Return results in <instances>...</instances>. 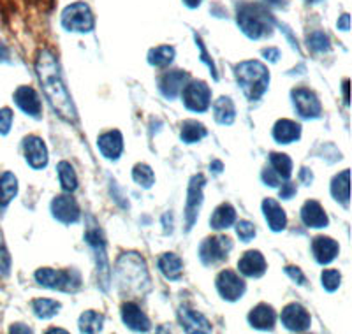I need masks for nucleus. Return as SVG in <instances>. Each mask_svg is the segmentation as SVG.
Instances as JSON below:
<instances>
[{"label":"nucleus","instance_id":"f257e3e1","mask_svg":"<svg viewBox=\"0 0 352 334\" xmlns=\"http://www.w3.org/2000/svg\"><path fill=\"white\" fill-rule=\"evenodd\" d=\"M36 71L37 76H39L40 85L46 93V99L49 101L51 108L55 109V113L62 118L67 123H76L78 115L76 109H74L73 101H71V95L65 88V83L62 80L60 67H58V62L55 58L51 51L48 49H43L39 53L36 62Z\"/></svg>","mask_w":352,"mask_h":334},{"label":"nucleus","instance_id":"f03ea898","mask_svg":"<svg viewBox=\"0 0 352 334\" xmlns=\"http://www.w3.org/2000/svg\"><path fill=\"white\" fill-rule=\"evenodd\" d=\"M115 276L118 287L129 294H145L150 289V276L146 271V264L141 255L136 252L124 254L118 259Z\"/></svg>","mask_w":352,"mask_h":334},{"label":"nucleus","instance_id":"7ed1b4c3","mask_svg":"<svg viewBox=\"0 0 352 334\" xmlns=\"http://www.w3.org/2000/svg\"><path fill=\"white\" fill-rule=\"evenodd\" d=\"M239 29L248 39H263L272 36L273 32V16L270 14L263 4H242L238 8Z\"/></svg>","mask_w":352,"mask_h":334},{"label":"nucleus","instance_id":"20e7f679","mask_svg":"<svg viewBox=\"0 0 352 334\" xmlns=\"http://www.w3.org/2000/svg\"><path fill=\"white\" fill-rule=\"evenodd\" d=\"M236 80L248 101H259L270 85V73L261 62L247 60L236 65Z\"/></svg>","mask_w":352,"mask_h":334},{"label":"nucleus","instance_id":"39448f33","mask_svg":"<svg viewBox=\"0 0 352 334\" xmlns=\"http://www.w3.org/2000/svg\"><path fill=\"white\" fill-rule=\"evenodd\" d=\"M36 280L39 285L51 290H62V292H74L80 289V274L73 270L58 271L51 267H40L36 273Z\"/></svg>","mask_w":352,"mask_h":334},{"label":"nucleus","instance_id":"423d86ee","mask_svg":"<svg viewBox=\"0 0 352 334\" xmlns=\"http://www.w3.org/2000/svg\"><path fill=\"white\" fill-rule=\"evenodd\" d=\"M62 27L69 32H92L93 27H95V20H93V12L90 5L85 2H74V4L67 5L62 12Z\"/></svg>","mask_w":352,"mask_h":334},{"label":"nucleus","instance_id":"0eeeda50","mask_svg":"<svg viewBox=\"0 0 352 334\" xmlns=\"http://www.w3.org/2000/svg\"><path fill=\"white\" fill-rule=\"evenodd\" d=\"M182 99L189 111L204 113L211 104V90L204 81H191L183 86Z\"/></svg>","mask_w":352,"mask_h":334},{"label":"nucleus","instance_id":"6e6552de","mask_svg":"<svg viewBox=\"0 0 352 334\" xmlns=\"http://www.w3.org/2000/svg\"><path fill=\"white\" fill-rule=\"evenodd\" d=\"M233 250V241L226 236H213L202 241L199 248V257H201L204 266H213L217 262L226 261L229 252Z\"/></svg>","mask_w":352,"mask_h":334},{"label":"nucleus","instance_id":"1a4fd4ad","mask_svg":"<svg viewBox=\"0 0 352 334\" xmlns=\"http://www.w3.org/2000/svg\"><path fill=\"white\" fill-rule=\"evenodd\" d=\"M85 239L95 252V259H97V271L101 274V285L102 289H108L110 283V267H108V257H106V248H104V239L99 230L97 226H92L86 229Z\"/></svg>","mask_w":352,"mask_h":334},{"label":"nucleus","instance_id":"9d476101","mask_svg":"<svg viewBox=\"0 0 352 334\" xmlns=\"http://www.w3.org/2000/svg\"><path fill=\"white\" fill-rule=\"evenodd\" d=\"M207 180L202 174H196L191 180L189 185V192H187V206H185V220H187V230H191L192 226L198 220V211L201 208L202 202V187H204Z\"/></svg>","mask_w":352,"mask_h":334},{"label":"nucleus","instance_id":"9b49d317","mask_svg":"<svg viewBox=\"0 0 352 334\" xmlns=\"http://www.w3.org/2000/svg\"><path fill=\"white\" fill-rule=\"evenodd\" d=\"M217 290L226 301H238L245 294V282L231 270H226L217 276Z\"/></svg>","mask_w":352,"mask_h":334},{"label":"nucleus","instance_id":"f8f14e48","mask_svg":"<svg viewBox=\"0 0 352 334\" xmlns=\"http://www.w3.org/2000/svg\"><path fill=\"white\" fill-rule=\"evenodd\" d=\"M280 318H282L283 326L288 327L289 331H292V333H303V331L310 329V324H312L310 313L298 302L285 306Z\"/></svg>","mask_w":352,"mask_h":334},{"label":"nucleus","instance_id":"ddd939ff","mask_svg":"<svg viewBox=\"0 0 352 334\" xmlns=\"http://www.w3.org/2000/svg\"><path fill=\"white\" fill-rule=\"evenodd\" d=\"M292 101H294L296 111L303 118H319L320 117V102L314 92L308 88L292 90Z\"/></svg>","mask_w":352,"mask_h":334},{"label":"nucleus","instance_id":"4468645a","mask_svg":"<svg viewBox=\"0 0 352 334\" xmlns=\"http://www.w3.org/2000/svg\"><path fill=\"white\" fill-rule=\"evenodd\" d=\"M51 213L62 224H76L81 217L80 206L71 195H58L53 199Z\"/></svg>","mask_w":352,"mask_h":334},{"label":"nucleus","instance_id":"2eb2a0df","mask_svg":"<svg viewBox=\"0 0 352 334\" xmlns=\"http://www.w3.org/2000/svg\"><path fill=\"white\" fill-rule=\"evenodd\" d=\"M25 158L34 169H43L48 164V150H46L45 141L37 136H29L23 141Z\"/></svg>","mask_w":352,"mask_h":334},{"label":"nucleus","instance_id":"dca6fc26","mask_svg":"<svg viewBox=\"0 0 352 334\" xmlns=\"http://www.w3.org/2000/svg\"><path fill=\"white\" fill-rule=\"evenodd\" d=\"M121 320L129 329L136 331V333L150 331V320L136 302H124V306H121Z\"/></svg>","mask_w":352,"mask_h":334},{"label":"nucleus","instance_id":"f3484780","mask_svg":"<svg viewBox=\"0 0 352 334\" xmlns=\"http://www.w3.org/2000/svg\"><path fill=\"white\" fill-rule=\"evenodd\" d=\"M187 80H189V74L185 71H171L161 77L159 88L166 99H174L182 93L183 86L187 85Z\"/></svg>","mask_w":352,"mask_h":334},{"label":"nucleus","instance_id":"a211bd4d","mask_svg":"<svg viewBox=\"0 0 352 334\" xmlns=\"http://www.w3.org/2000/svg\"><path fill=\"white\" fill-rule=\"evenodd\" d=\"M178 318L180 324H182V327L187 333H211V326L207 318H204V315H201L196 310H191L187 306L180 308Z\"/></svg>","mask_w":352,"mask_h":334},{"label":"nucleus","instance_id":"6ab92c4d","mask_svg":"<svg viewBox=\"0 0 352 334\" xmlns=\"http://www.w3.org/2000/svg\"><path fill=\"white\" fill-rule=\"evenodd\" d=\"M239 273L248 278H259L266 273V261L257 250H250L238 262Z\"/></svg>","mask_w":352,"mask_h":334},{"label":"nucleus","instance_id":"aec40b11","mask_svg":"<svg viewBox=\"0 0 352 334\" xmlns=\"http://www.w3.org/2000/svg\"><path fill=\"white\" fill-rule=\"evenodd\" d=\"M14 102H16L18 108H20L23 113L29 115V117L37 118L40 115L39 95H37V92L32 86H20V88L14 92Z\"/></svg>","mask_w":352,"mask_h":334},{"label":"nucleus","instance_id":"412c9836","mask_svg":"<svg viewBox=\"0 0 352 334\" xmlns=\"http://www.w3.org/2000/svg\"><path fill=\"white\" fill-rule=\"evenodd\" d=\"M301 220L310 229H324L328 227L329 218L326 211L322 210V206L317 201H307L301 208Z\"/></svg>","mask_w":352,"mask_h":334},{"label":"nucleus","instance_id":"4be33fe9","mask_svg":"<svg viewBox=\"0 0 352 334\" xmlns=\"http://www.w3.org/2000/svg\"><path fill=\"white\" fill-rule=\"evenodd\" d=\"M312 252H314V257L319 264H329L336 259L338 252H340V246L335 239L331 238H326V236H319V238L314 239L312 243Z\"/></svg>","mask_w":352,"mask_h":334},{"label":"nucleus","instance_id":"5701e85b","mask_svg":"<svg viewBox=\"0 0 352 334\" xmlns=\"http://www.w3.org/2000/svg\"><path fill=\"white\" fill-rule=\"evenodd\" d=\"M97 146L106 158L117 160L121 155V152H124V137H121V134L118 130H110V132L102 134L99 137Z\"/></svg>","mask_w":352,"mask_h":334},{"label":"nucleus","instance_id":"b1692460","mask_svg":"<svg viewBox=\"0 0 352 334\" xmlns=\"http://www.w3.org/2000/svg\"><path fill=\"white\" fill-rule=\"evenodd\" d=\"M263 213L266 217L268 226L273 232H280L288 226V217L285 211L282 210V206L275 201V199H264L263 201Z\"/></svg>","mask_w":352,"mask_h":334},{"label":"nucleus","instance_id":"393cba45","mask_svg":"<svg viewBox=\"0 0 352 334\" xmlns=\"http://www.w3.org/2000/svg\"><path fill=\"white\" fill-rule=\"evenodd\" d=\"M248 322H250L252 327L261 331H270L275 327L277 322V313L272 306L268 305H257L254 310L248 315Z\"/></svg>","mask_w":352,"mask_h":334},{"label":"nucleus","instance_id":"a878e982","mask_svg":"<svg viewBox=\"0 0 352 334\" xmlns=\"http://www.w3.org/2000/svg\"><path fill=\"white\" fill-rule=\"evenodd\" d=\"M273 137L280 145H289L292 141H298L301 137L300 123L292 120H279L273 127Z\"/></svg>","mask_w":352,"mask_h":334},{"label":"nucleus","instance_id":"bb28decb","mask_svg":"<svg viewBox=\"0 0 352 334\" xmlns=\"http://www.w3.org/2000/svg\"><path fill=\"white\" fill-rule=\"evenodd\" d=\"M236 222V211L231 204H220L217 210L213 211L210 218V226L211 229L215 230H222V229H229Z\"/></svg>","mask_w":352,"mask_h":334},{"label":"nucleus","instance_id":"cd10ccee","mask_svg":"<svg viewBox=\"0 0 352 334\" xmlns=\"http://www.w3.org/2000/svg\"><path fill=\"white\" fill-rule=\"evenodd\" d=\"M159 270L167 280H178L183 273V262L176 254H164L161 255L157 262Z\"/></svg>","mask_w":352,"mask_h":334},{"label":"nucleus","instance_id":"c85d7f7f","mask_svg":"<svg viewBox=\"0 0 352 334\" xmlns=\"http://www.w3.org/2000/svg\"><path fill=\"white\" fill-rule=\"evenodd\" d=\"M349 178H351V173H349V169H345L338 176L333 178L331 182L333 198L338 202H342L344 206H349V199H351V183H349Z\"/></svg>","mask_w":352,"mask_h":334},{"label":"nucleus","instance_id":"c756f323","mask_svg":"<svg viewBox=\"0 0 352 334\" xmlns=\"http://www.w3.org/2000/svg\"><path fill=\"white\" fill-rule=\"evenodd\" d=\"M215 120L220 125H231L236 118V109L229 97H220L213 102Z\"/></svg>","mask_w":352,"mask_h":334},{"label":"nucleus","instance_id":"7c9ffc66","mask_svg":"<svg viewBox=\"0 0 352 334\" xmlns=\"http://www.w3.org/2000/svg\"><path fill=\"white\" fill-rule=\"evenodd\" d=\"M18 193V180L12 173H4L0 176V208L8 206Z\"/></svg>","mask_w":352,"mask_h":334},{"label":"nucleus","instance_id":"2f4dec72","mask_svg":"<svg viewBox=\"0 0 352 334\" xmlns=\"http://www.w3.org/2000/svg\"><path fill=\"white\" fill-rule=\"evenodd\" d=\"M207 134H208V130L204 125L199 123V121H196V120H187V121H183L182 132H180V136H182L183 141L191 145V143L201 141L202 137H207Z\"/></svg>","mask_w":352,"mask_h":334},{"label":"nucleus","instance_id":"473e14b6","mask_svg":"<svg viewBox=\"0 0 352 334\" xmlns=\"http://www.w3.org/2000/svg\"><path fill=\"white\" fill-rule=\"evenodd\" d=\"M272 169L280 176V180H289L292 174V160L285 153H272L270 155Z\"/></svg>","mask_w":352,"mask_h":334},{"label":"nucleus","instance_id":"72a5a7b5","mask_svg":"<svg viewBox=\"0 0 352 334\" xmlns=\"http://www.w3.org/2000/svg\"><path fill=\"white\" fill-rule=\"evenodd\" d=\"M174 58L173 46H157L148 53V62L155 67H167Z\"/></svg>","mask_w":352,"mask_h":334},{"label":"nucleus","instance_id":"f704fd0d","mask_svg":"<svg viewBox=\"0 0 352 334\" xmlns=\"http://www.w3.org/2000/svg\"><path fill=\"white\" fill-rule=\"evenodd\" d=\"M58 178H60V185L65 192H74L78 189V176L74 173V167L69 162H60L57 167Z\"/></svg>","mask_w":352,"mask_h":334},{"label":"nucleus","instance_id":"c9c22d12","mask_svg":"<svg viewBox=\"0 0 352 334\" xmlns=\"http://www.w3.org/2000/svg\"><path fill=\"white\" fill-rule=\"evenodd\" d=\"M104 324V317L97 311L89 310L80 317V331L81 333H99Z\"/></svg>","mask_w":352,"mask_h":334},{"label":"nucleus","instance_id":"e433bc0d","mask_svg":"<svg viewBox=\"0 0 352 334\" xmlns=\"http://www.w3.org/2000/svg\"><path fill=\"white\" fill-rule=\"evenodd\" d=\"M34 313L39 318H51L60 310V302L51 301V299H36L32 305Z\"/></svg>","mask_w":352,"mask_h":334},{"label":"nucleus","instance_id":"4c0bfd02","mask_svg":"<svg viewBox=\"0 0 352 334\" xmlns=\"http://www.w3.org/2000/svg\"><path fill=\"white\" fill-rule=\"evenodd\" d=\"M132 178H134V182L138 183V185H141L143 189H150V187L155 183L154 171H152L150 165H146V164L134 165Z\"/></svg>","mask_w":352,"mask_h":334},{"label":"nucleus","instance_id":"58836bf2","mask_svg":"<svg viewBox=\"0 0 352 334\" xmlns=\"http://www.w3.org/2000/svg\"><path fill=\"white\" fill-rule=\"evenodd\" d=\"M307 40L308 46H310L316 53H324L329 49V37L324 32H320V30H316V32L310 34Z\"/></svg>","mask_w":352,"mask_h":334},{"label":"nucleus","instance_id":"ea45409f","mask_svg":"<svg viewBox=\"0 0 352 334\" xmlns=\"http://www.w3.org/2000/svg\"><path fill=\"white\" fill-rule=\"evenodd\" d=\"M320 282H322V287L328 290V292H335V290L340 287V282H342L340 271H336V270L322 271V274H320Z\"/></svg>","mask_w":352,"mask_h":334},{"label":"nucleus","instance_id":"a19ab883","mask_svg":"<svg viewBox=\"0 0 352 334\" xmlns=\"http://www.w3.org/2000/svg\"><path fill=\"white\" fill-rule=\"evenodd\" d=\"M236 234L243 243H250L255 238V226L248 220H239L236 224Z\"/></svg>","mask_w":352,"mask_h":334},{"label":"nucleus","instance_id":"79ce46f5","mask_svg":"<svg viewBox=\"0 0 352 334\" xmlns=\"http://www.w3.org/2000/svg\"><path fill=\"white\" fill-rule=\"evenodd\" d=\"M12 125V111L9 108L0 109V134L4 136V134L9 132Z\"/></svg>","mask_w":352,"mask_h":334},{"label":"nucleus","instance_id":"37998d69","mask_svg":"<svg viewBox=\"0 0 352 334\" xmlns=\"http://www.w3.org/2000/svg\"><path fill=\"white\" fill-rule=\"evenodd\" d=\"M196 45H198V48L201 49V60L204 62V64H207L208 67H210V71H211V74H213L215 80H219V76H217V69H215L213 60H211L210 55H208L207 49H204V46H202V40H201V37H199V36H196Z\"/></svg>","mask_w":352,"mask_h":334},{"label":"nucleus","instance_id":"c03bdc74","mask_svg":"<svg viewBox=\"0 0 352 334\" xmlns=\"http://www.w3.org/2000/svg\"><path fill=\"white\" fill-rule=\"evenodd\" d=\"M9 270H11V255L5 246H0V273L8 274Z\"/></svg>","mask_w":352,"mask_h":334},{"label":"nucleus","instance_id":"a18cd8bd","mask_svg":"<svg viewBox=\"0 0 352 334\" xmlns=\"http://www.w3.org/2000/svg\"><path fill=\"white\" fill-rule=\"evenodd\" d=\"M285 274H288V276H291V280H294L298 285H305V282H307V278H305V274L301 273L300 267L288 266L285 267Z\"/></svg>","mask_w":352,"mask_h":334},{"label":"nucleus","instance_id":"49530a36","mask_svg":"<svg viewBox=\"0 0 352 334\" xmlns=\"http://www.w3.org/2000/svg\"><path fill=\"white\" fill-rule=\"evenodd\" d=\"M263 182L270 187H279L280 185V176L273 169H264L263 171Z\"/></svg>","mask_w":352,"mask_h":334},{"label":"nucleus","instance_id":"de8ad7c7","mask_svg":"<svg viewBox=\"0 0 352 334\" xmlns=\"http://www.w3.org/2000/svg\"><path fill=\"white\" fill-rule=\"evenodd\" d=\"M294 193H296L294 183H285V185H282V189H280V198L282 199H291Z\"/></svg>","mask_w":352,"mask_h":334},{"label":"nucleus","instance_id":"09e8293b","mask_svg":"<svg viewBox=\"0 0 352 334\" xmlns=\"http://www.w3.org/2000/svg\"><path fill=\"white\" fill-rule=\"evenodd\" d=\"M263 55L270 62H277V60H279V57H280V51L277 48H266V49H263Z\"/></svg>","mask_w":352,"mask_h":334},{"label":"nucleus","instance_id":"8fccbe9b","mask_svg":"<svg viewBox=\"0 0 352 334\" xmlns=\"http://www.w3.org/2000/svg\"><path fill=\"white\" fill-rule=\"evenodd\" d=\"M300 180L303 183H307V185H310V183H312V180H314V174L310 173L307 167H303V169H301V173H300Z\"/></svg>","mask_w":352,"mask_h":334},{"label":"nucleus","instance_id":"3c124183","mask_svg":"<svg viewBox=\"0 0 352 334\" xmlns=\"http://www.w3.org/2000/svg\"><path fill=\"white\" fill-rule=\"evenodd\" d=\"M349 20H351L349 14H342L340 20H338V29H340L342 32H347L349 30Z\"/></svg>","mask_w":352,"mask_h":334},{"label":"nucleus","instance_id":"603ef678","mask_svg":"<svg viewBox=\"0 0 352 334\" xmlns=\"http://www.w3.org/2000/svg\"><path fill=\"white\" fill-rule=\"evenodd\" d=\"M201 2H202V0H183V4H185L187 8H191V9L199 8V5H201Z\"/></svg>","mask_w":352,"mask_h":334},{"label":"nucleus","instance_id":"864d4df0","mask_svg":"<svg viewBox=\"0 0 352 334\" xmlns=\"http://www.w3.org/2000/svg\"><path fill=\"white\" fill-rule=\"evenodd\" d=\"M8 57H9V49L5 48V45L0 43V60H8Z\"/></svg>","mask_w":352,"mask_h":334},{"label":"nucleus","instance_id":"5fc2aeb1","mask_svg":"<svg viewBox=\"0 0 352 334\" xmlns=\"http://www.w3.org/2000/svg\"><path fill=\"white\" fill-rule=\"evenodd\" d=\"M210 167H211V169H213V173H217V174H219V173H220V171H222V169H224V165H222V162H217V160H215V162H213V164H211V165H210Z\"/></svg>","mask_w":352,"mask_h":334},{"label":"nucleus","instance_id":"6e6d98bb","mask_svg":"<svg viewBox=\"0 0 352 334\" xmlns=\"http://www.w3.org/2000/svg\"><path fill=\"white\" fill-rule=\"evenodd\" d=\"M344 97H345V102L349 104V80L344 81Z\"/></svg>","mask_w":352,"mask_h":334},{"label":"nucleus","instance_id":"4d7b16f0","mask_svg":"<svg viewBox=\"0 0 352 334\" xmlns=\"http://www.w3.org/2000/svg\"><path fill=\"white\" fill-rule=\"evenodd\" d=\"M18 331H23V333H30L29 327H11V333H18Z\"/></svg>","mask_w":352,"mask_h":334},{"label":"nucleus","instance_id":"13d9d810","mask_svg":"<svg viewBox=\"0 0 352 334\" xmlns=\"http://www.w3.org/2000/svg\"><path fill=\"white\" fill-rule=\"evenodd\" d=\"M268 4H272V5H280L282 4V0H266Z\"/></svg>","mask_w":352,"mask_h":334},{"label":"nucleus","instance_id":"bf43d9fd","mask_svg":"<svg viewBox=\"0 0 352 334\" xmlns=\"http://www.w3.org/2000/svg\"><path fill=\"white\" fill-rule=\"evenodd\" d=\"M308 2H317V0H308Z\"/></svg>","mask_w":352,"mask_h":334}]
</instances>
